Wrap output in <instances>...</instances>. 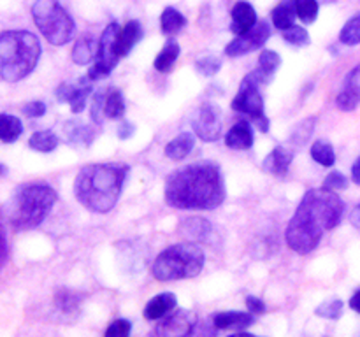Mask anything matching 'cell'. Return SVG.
Segmentation results:
<instances>
[{"label":"cell","mask_w":360,"mask_h":337,"mask_svg":"<svg viewBox=\"0 0 360 337\" xmlns=\"http://www.w3.org/2000/svg\"><path fill=\"white\" fill-rule=\"evenodd\" d=\"M232 16V23H231V30L234 32L236 35H243L246 34L248 30H252L259 20H257V13L255 7L252 6L246 0H239V2L234 4L231 11Z\"/></svg>","instance_id":"2e32d148"},{"label":"cell","mask_w":360,"mask_h":337,"mask_svg":"<svg viewBox=\"0 0 360 337\" xmlns=\"http://www.w3.org/2000/svg\"><path fill=\"white\" fill-rule=\"evenodd\" d=\"M340 42H343V44L347 46L360 44V13L352 16L350 20L345 23V27L341 28Z\"/></svg>","instance_id":"836d02e7"},{"label":"cell","mask_w":360,"mask_h":337,"mask_svg":"<svg viewBox=\"0 0 360 337\" xmlns=\"http://www.w3.org/2000/svg\"><path fill=\"white\" fill-rule=\"evenodd\" d=\"M129 167L120 164H91L81 168L74 181V193L81 206L94 213H109L118 202Z\"/></svg>","instance_id":"3957f363"},{"label":"cell","mask_w":360,"mask_h":337,"mask_svg":"<svg viewBox=\"0 0 360 337\" xmlns=\"http://www.w3.org/2000/svg\"><path fill=\"white\" fill-rule=\"evenodd\" d=\"M281 63V58L278 53L271 51V49H266V51L260 53L259 56V69H262L264 72L271 74L273 76L274 72H276V69L280 67Z\"/></svg>","instance_id":"f35d334b"},{"label":"cell","mask_w":360,"mask_h":337,"mask_svg":"<svg viewBox=\"0 0 360 337\" xmlns=\"http://www.w3.org/2000/svg\"><path fill=\"white\" fill-rule=\"evenodd\" d=\"M179 51H181V48H179L178 41H174V39H169L167 44L164 46V49H162L160 53H158V56L155 58V69L158 70V72H171V69L174 67L176 60H178L179 56Z\"/></svg>","instance_id":"4316f807"},{"label":"cell","mask_w":360,"mask_h":337,"mask_svg":"<svg viewBox=\"0 0 360 337\" xmlns=\"http://www.w3.org/2000/svg\"><path fill=\"white\" fill-rule=\"evenodd\" d=\"M311 158L316 164L323 165V167H333L334 161H336V153H334V147L330 146L327 140H315L311 146Z\"/></svg>","instance_id":"1f68e13d"},{"label":"cell","mask_w":360,"mask_h":337,"mask_svg":"<svg viewBox=\"0 0 360 337\" xmlns=\"http://www.w3.org/2000/svg\"><path fill=\"white\" fill-rule=\"evenodd\" d=\"M143 37V27H141L139 21L130 20L129 23H125L123 27H120L118 30V51L120 56H127L134 49V46L141 41Z\"/></svg>","instance_id":"603a6c76"},{"label":"cell","mask_w":360,"mask_h":337,"mask_svg":"<svg viewBox=\"0 0 360 337\" xmlns=\"http://www.w3.org/2000/svg\"><path fill=\"white\" fill-rule=\"evenodd\" d=\"M197 326H199V322L192 311L178 309L174 312H169L158 323L155 333H157V337H193Z\"/></svg>","instance_id":"8fae6325"},{"label":"cell","mask_w":360,"mask_h":337,"mask_svg":"<svg viewBox=\"0 0 360 337\" xmlns=\"http://www.w3.org/2000/svg\"><path fill=\"white\" fill-rule=\"evenodd\" d=\"M56 202V192L46 183H27L18 186L4 206L7 223L16 230L39 227Z\"/></svg>","instance_id":"277c9868"},{"label":"cell","mask_w":360,"mask_h":337,"mask_svg":"<svg viewBox=\"0 0 360 337\" xmlns=\"http://www.w3.org/2000/svg\"><path fill=\"white\" fill-rule=\"evenodd\" d=\"M181 232L192 242H210V237L213 235V227L204 218L190 216L181 221Z\"/></svg>","instance_id":"7402d4cb"},{"label":"cell","mask_w":360,"mask_h":337,"mask_svg":"<svg viewBox=\"0 0 360 337\" xmlns=\"http://www.w3.org/2000/svg\"><path fill=\"white\" fill-rule=\"evenodd\" d=\"M315 315L327 319H338L343 315V300H340V298H329V300H326L315 309Z\"/></svg>","instance_id":"8d00e7d4"},{"label":"cell","mask_w":360,"mask_h":337,"mask_svg":"<svg viewBox=\"0 0 360 337\" xmlns=\"http://www.w3.org/2000/svg\"><path fill=\"white\" fill-rule=\"evenodd\" d=\"M192 128L195 136L204 143H214L221 137L224 130V114L221 109L213 102H204L192 114Z\"/></svg>","instance_id":"30bf717a"},{"label":"cell","mask_w":360,"mask_h":337,"mask_svg":"<svg viewBox=\"0 0 360 337\" xmlns=\"http://www.w3.org/2000/svg\"><path fill=\"white\" fill-rule=\"evenodd\" d=\"M118 23H111L105 27L102 32L101 39H98V53L95 63L88 70V79L90 81H101L105 79L109 74L112 72L120 62V51H118Z\"/></svg>","instance_id":"9c48e42d"},{"label":"cell","mask_w":360,"mask_h":337,"mask_svg":"<svg viewBox=\"0 0 360 337\" xmlns=\"http://www.w3.org/2000/svg\"><path fill=\"white\" fill-rule=\"evenodd\" d=\"M176 304H178V298H176L174 293L165 291V293L157 295V297L151 298L146 304V308H144V318L150 319V322L165 318L169 312L174 311Z\"/></svg>","instance_id":"ffe728a7"},{"label":"cell","mask_w":360,"mask_h":337,"mask_svg":"<svg viewBox=\"0 0 360 337\" xmlns=\"http://www.w3.org/2000/svg\"><path fill=\"white\" fill-rule=\"evenodd\" d=\"M125 112V100L120 90H108L104 102V114L109 119H118L122 118Z\"/></svg>","instance_id":"4dcf8cb0"},{"label":"cell","mask_w":360,"mask_h":337,"mask_svg":"<svg viewBox=\"0 0 360 337\" xmlns=\"http://www.w3.org/2000/svg\"><path fill=\"white\" fill-rule=\"evenodd\" d=\"M186 25V18L174 7H165L160 16V27L165 35H174L181 32Z\"/></svg>","instance_id":"83f0119b"},{"label":"cell","mask_w":360,"mask_h":337,"mask_svg":"<svg viewBox=\"0 0 360 337\" xmlns=\"http://www.w3.org/2000/svg\"><path fill=\"white\" fill-rule=\"evenodd\" d=\"M315 125H316L315 116H309V118L302 119V121L299 123V125H295L294 130H292L290 143L299 147L304 146V144L308 143L309 137L313 136V132H315Z\"/></svg>","instance_id":"d6a6232c"},{"label":"cell","mask_w":360,"mask_h":337,"mask_svg":"<svg viewBox=\"0 0 360 337\" xmlns=\"http://www.w3.org/2000/svg\"><path fill=\"white\" fill-rule=\"evenodd\" d=\"M32 18L35 27L53 46H63L74 37L76 23L58 0H35Z\"/></svg>","instance_id":"52a82bcc"},{"label":"cell","mask_w":360,"mask_h":337,"mask_svg":"<svg viewBox=\"0 0 360 337\" xmlns=\"http://www.w3.org/2000/svg\"><path fill=\"white\" fill-rule=\"evenodd\" d=\"M350 221H352V223L355 225V227L360 228V204H359L357 207H355L354 211H352V214H350Z\"/></svg>","instance_id":"681fc988"},{"label":"cell","mask_w":360,"mask_h":337,"mask_svg":"<svg viewBox=\"0 0 360 337\" xmlns=\"http://www.w3.org/2000/svg\"><path fill=\"white\" fill-rule=\"evenodd\" d=\"M193 146H195V137H193L192 133L183 132L179 133V136H176L174 139L165 146V157L171 158V160L174 161H179L192 153Z\"/></svg>","instance_id":"d4e9b609"},{"label":"cell","mask_w":360,"mask_h":337,"mask_svg":"<svg viewBox=\"0 0 360 337\" xmlns=\"http://www.w3.org/2000/svg\"><path fill=\"white\" fill-rule=\"evenodd\" d=\"M130 332H132V323L129 319H115L111 322V325L105 330L104 337H130Z\"/></svg>","instance_id":"60d3db41"},{"label":"cell","mask_w":360,"mask_h":337,"mask_svg":"<svg viewBox=\"0 0 360 337\" xmlns=\"http://www.w3.org/2000/svg\"><path fill=\"white\" fill-rule=\"evenodd\" d=\"M23 112L28 118H41L46 112V104L41 100H32L28 104L23 105Z\"/></svg>","instance_id":"7bdbcfd3"},{"label":"cell","mask_w":360,"mask_h":337,"mask_svg":"<svg viewBox=\"0 0 360 337\" xmlns=\"http://www.w3.org/2000/svg\"><path fill=\"white\" fill-rule=\"evenodd\" d=\"M221 69V58L218 55H202L195 62V70L202 76H214Z\"/></svg>","instance_id":"d590c367"},{"label":"cell","mask_w":360,"mask_h":337,"mask_svg":"<svg viewBox=\"0 0 360 337\" xmlns=\"http://www.w3.org/2000/svg\"><path fill=\"white\" fill-rule=\"evenodd\" d=\"M336 105L347 112L355 111L360 105V63L348 72L343 88L336 97Z\"/></svg>","instance_id":"5bb4252c"},{"label":"cell","mask_w":360,"mask_h":337,"mask_svg":"<svg viewBox=\"0 0 360 337\" xmlns=\"http://www.w3.org/2000/svg\"><path fill=\"white\" fill-rule=\"evenodd\" d=\"M217 330H245L255 323V315L243 311H221L213 315L211 319Z\"/></svg>","instance_id":"e0dca14e"},{"label":"cell","mask_w":360,"mask_h":337,"mask_svg":"<svg viewBox=\"0 0 360 337\" xmlns=\"http://www.w3.org/2000/svg\"><path fill=\"white\" fill-rule=\"evenodd\" d=\"M91 93V84L90 79L86 77H81L77 81V84L72 83H62L55 90L56 98L62 104H69L72 112H81L84 109V104H86V98L90 97Z\"/></svg>","instance_id":"4fadbf2b"},{"label":"cell","mask_w":360,"mask_h":337,"mask_svg":"<svg viewBox=\"0 0 360 337\" xmlns=\"http://www.w3.org/2000/svg\"><path fill=\"white\" fill-rule=\"evenodd\" d=\"M271 37V27L267 21H259L252 30H248L246 34L238 35L234 41H231L225 48V55L232 56H243L246 53L257 51V49L262 48L267 42V39Z\"/></svg>","instance_id":"7c38bea8"},{"label":"cell","mask_w":360,"mask_h":337,"mask_svg":"<svg viewBox=\"0 0 360 337\" xmlns=\"http://www.w3.org/2000/svg\"><path fill=\"white\" fill-rule=\"evenodd\" d=\"M23 132V123L13 114H0V140L2 143H14Z\"/></svg>","instance_id":"f1b7e54d"},{"label":"cell","mask_w":360,"mask_h":337,"mask_svg":"<svg viewBox=\"0 0 360 337\" xmlns=\"http://www.w3.org/2000/svg\"><path fill=\"white\" fill-rule=\"evenodd\" d=\"M350 308L354 309L355 312H359V315H360V290L355 291L354 297L350 298Z\"/></svg>","instance_id":"c3c4849f"},{"label":"cell","mask_w":360,"mask_h":337,"mask_svg":"<svg viewBox=\"0 0 360 337\" xmlns=\"http://www.w3.org/2000/svg\"><path fill=\"white\" fill-rule=\"evenodd\" d=\"M105 95H108V90H98L97 93L91 98V107H90V118L95 125H102L105 114H104V102Z\"/></svg>","instance_id":"74e56055"},{"label":"cell","mask_w":360,"mask_h":337,"mask_svg":"<svg viewBox=\"0 0 360 337\" xmlns=\"http://www.w3.org/2000/svg\"><path fill=\"white\" fill-rule=\"evenodd\" d=\"M204 262H206V255L197 242H179V244L169 246L155 258L151 274L155 279L162 283L190 279V277L199 276Z\"/></svg>","instance_id":"8992f818"},{"label":"cell","mask_w":360,"mask_h":337,"mask_svg":"<svg viewBox=\"0 0 360 337\" xmlns=\"http://www.w3.org/2000/svg\"><path fill=\"white\" fill-rule=\"evenodd\" d=\"M6 172H7L6 165H2V164H0V176H2V174H6Z\"/></svg>","instance_id":"816d5d0a"},{"label":"cell","mask_w":360,"mask_h":337,"mask_svg":"<svg viewBox=\"0 0 360 337\" xmlns=\"http://www.w3.org/2000/svg\"><path fill=\"white\" fill-rule=\"evenodd\" d=\"M58 137L51 130H41V132H35L34 136L28 139V146L32 150L39 151V153H51L58 147Z\"/></svg>","instance_id":"f546056e"},{"label":"cell","mask_w":360,"mask_h":337,"mask_svg":"<svg viewBox=\"0 0 360 337\" xmlns=\"http://www.w3.org/2000/svg\"><path fill=\"white\" fill-rule=\"evenodd\" d=\"M348 186L347 176L341 174L340 171H333L323 181V188L330 190V192H340V190H345Z\"/></svg>","instance_id":"b9f144b4"},{"label":"cell","mask_w":360,"mask_h":337,"mask_svg":"<svg viewBox=\"0 0 360 337\" xmlns=\"http://www.w3.org/2000/svg\"><path fill=\"white\" fill-rule=\"evenodd\" d=\"M352 179L360 186V157L354 161V165H352Z\"/></svg>","instance_id":"7dc6e473"},{"label":"cell","mask_w":360,"mask_h":337,"mask_svg":"<svg viewBox=\"0 0 360 337\" xmlns=\"http://www.w3.org/2000/svg\"><path fill=\"white\" fill-rule=\"evenodd\" d=\"M41 53V42L32 32H2L0 34V77L9 83L21 81L35 69Z\"/></svg>","instance_id":"5b68a950"},{"label":"cell","mask_w":360,"mask_h":337,"mask_svg":"<svg viewBox=\"0 0 360 337\" xmlns=\"http://www.w3.org/2000/svg\"><path fill=\"white\" fill-rule=\"evenodd\" d=\"M225 144L231 150H250L253 146V126L252 123L241 119L236 123L225 136Z\"/></svg>","instance_id":"d6986e66"},{"label":"cell","mask_w":360,"mask_h":337,"mask_svg":"<svg viewBox=\"0 0 360 337\" xmlns=\"http://www.w3.org/2000/svg\"><path fill=\"white\" fill-rule=\"evenodd\" d=\"M283 39L288 42V44L292 46H306L309 44V34L306 28L302 27H297V25H294V27H290L288 30L283 32Z\"/></svg>","instance_id":"ab89813d"},{"label":"cell","mask_w":360,"mask_h":337,"mask_svg":"<svg viewBox=\"0 0 360 337\" xmlns=\"http://www.w3.org/2000/svg\"><path fill=\"white\" fill-rule=\"evenodd\" d=\"M295 14L304 23H313L319 16V2L316 0H294Z\"/></svg>","instance_id":"e575fe53"},{"label":"cell","mask_w":360,"mask_h":337,"mask_svg":"<svg viewBox=\"0 0 360 337\" xmlns=\"http://www.w3.org/2000/svg\"><path fill=\"white\" fill-rule=\"evenodd\" d=\"M271 18H273L274 27L281 32H285V30H288L290 27H294V21H295V18H297V14H295L294 0H283L281 4H278V6L274 7Z\"/></svg>","instance_id":"484cf974"},{"label":"cell","mask_w":360,"mask_h":337,"mask_svg":"<svg viewBox=\"0 0 360 337\" xmlns=\"http://www.w3.org/2000/svg\"><path fill=\"white\" fill-rule=\"evenodd\" d=\"M63 136H65L67 143H70L72 146L86 147L94 143L95 130L79 119H70V121L63 123Z\"/></svg>","instance_id":"ac0fdd59"},{"label":"cell","mask_w":360,"mask_h":337,"mask_svg":"<svg viewBox=\"0 0 360 337\" xmlns=\"http://www.w3.org/2000/svg\"><path fill=\"white\" fill-rule=\"evenodd\" d=\"M273 76L264 72L262 69L257 67L250 74H246L245 79L241 81L238 95L232 100V109L236 112H241L252 118V123L260 130V132H269V119L266 118L264 112V98L260 93L262 84L271 83Z\"/></svg>","instance_id":"ba28073f"},{"label":"cell","mask_w":360,"mask_h":337,"mask_svg":"<svg viewBox=\"0 0 360 337\" xmlns=\"http://www.w3.org/2000/svg\"><path fill=\"white\" fill-rule=\"evenodd\" d=\"M98 53V41L94 39L91 35H83L76 41V44L72 46V51H70V58L77 65H86V63L94 62L97 58Z\"/></svg>","instance_id":"cb8c5ba5"},{"label":"cell","mask_w":360,"mask_h":337,"mask_svg":"<svg viewBox=\"0 0 360 337\" xmlns=\"http://www.w3.org/2000/svg\"><path fill=\"white\" fill-rule=\"evenodd\" d=\"M343 213L345 202L336 192L327 188L309 190L288 221L285 232L288 248L299 255L311 253L320 244L323 234L340 225Z\"/></svg>","instance_id":"6da1fadb"},{"label":"cell","mask_w":360,"mask_h":337,"mask_svg":"<svg viewBox=\"0 0 360 337\" xmlns=\"http://www.w3.org/2000/svg\"><path fill=\"white\" fill-rule=\"evenodd\" d=\"M292 160H294V151L287 150L283 146H278L264 158L262 167L264 171L271 172L274 176H285L288 172Z\"/></svg>","instance_id":"44dd1931"},{"label":"cell","mask_w":360,"mask_h":337,"mask_svg":"<svg viewBox=\"0 0 360 337\" xmlns=\"http://www.w3.org/2000/svg\"><path fill=\"white\" fill-rule=\"evenodd\" d=\"M165 202L176 209H214L225 200L220 167L197 161L172 172L165 181Z\"/></svg>","instance_id":"7a4b0ae2"},{"label":"cell","mask_w":360,"mask_h":337,"mask_svg":"<svg viewBox=\"0 0 360 337\" xmlns=\"http://www.w3.org/2000/svg\"><path fill=\"white\" fill-rule=\"evenodd\" d=\"M7 255H9V248H7V241H6V234H4V228H2V225H0V269L6 265Z\"/></svg>","instance_id":"f6af8a7d"},{"label":"cell","mask_w":360,"mask_h":337,"mask_svg":"<svg viewBox=\"0 0 360 337\" xmlns=\"http://www.w3.org/2000/svg\"><path fill=\"white\" fill-rule=\"evenodd\" d=\"M229 337H259V336H252V333H246V332H238V333H232Z\"/></svg>","instance_id":"f907efd6"},{"label":"cell","mask_w":360,"mask_h":337,"mask_svg":"<svg viewBox=\"0 0 360 337\" xmlns=\"http://www.w3.org/2000/svg\"><path fill=\"white\" fill-rule=\"evenodd\" d=\"M134 132H136V126H134L130 121H123L122 125L118 126V137L122 140L130 139V137L134 136Z\"/></svg>","instance_id":"bcb514c9"},{"label":"cell","mask_w":360,"mask_h":337,"mask_svg":"<svg viewBox=\"0 0 360 337\" xmlns=\"http://www.w3.org/2000/svg\"><path fill=\"white\" fill-rule=\"evenodd\" d=\"M81 302H83V295L76 290H70V288H60V290H56L55 297H53L55 311L63 319L76 318L79 315Z\"/></svg>","instance_id":"9a60e30c"},{"label":"cell","mask_w":360,"mask_h":337,"mask_svg":"<svg viewBox=\"0 0 360 337\" xmlns=\"http://www.w3.org/2000/svg\"><path fill=\"white\" fill-rule=\"evenodd\" d=\"M246 308H248V311L252 315H262V312H266V304H264L262 298L255 297V295H248L246 297Z\"/></svg>","instance_id":"ee69618b"}]
</instances>
